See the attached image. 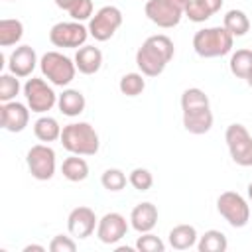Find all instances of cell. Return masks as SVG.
Instances as JSON below:
<instances>
[{
  "instance_id": "40",
  "label": "cell",
  "mask_w": 252,
  "mask_h": 252,
  "mask_svg": "<svg viewBox=\"0 0 252 252\" xmlns=\"http://www.w3.org/2000/svg\"><path fill=\"white\" fill-rule=\"evenodd\" d=\"M248 199H250V201H252V181H250V183H248Z\"/></svg>"
},
{
  "instance_id": "26",
  "label": "cell",
  "mask_w": 252,
  "mask_h": 252,
  "mask_svg": "<svg viewBox=\"0 0 252 252\" xmlns=\"http://www.w3.org/2000/svg\"><path fill=\"white\" fill-rule=\"evenodd\" d=\"M197 248H199V252H224L228 248V240H226L224 232L211 228L203 236H199Z\"/></svg>"
},
{
  "instance_id": "17",
  "label": "cell",
  "mask_w": 252,
  "mask_h": 252,
  "mask_svg": "<svg viewBox=\"0 0 252 252\" xmlns=\"http://www.w3.org/2000/svg\"><path fill=\"white\" fill-rule=\"evenodd\" d=\"M73 61H75L79 73L94 75L102 67V51L98 47H94V45H83V47L77 49Z\"/></svg>"
},
{
  "instance_id": "5",
  "label": "cell",
  "mask_w": 252,
  "mask_h": 252,
  "mask_svg": "<svg viewBox=\"0 0 252 252\" xmlns=\"http://www.w3.org/2000/svg\"><path fill=\"white\" fill-rule=\"evenodd\" d=\"M217 211L232 228H242L250 220V207L246 199L236 191L220 193L217 199Z\"/></svg>"
},
{
  "instance_id": "19",
  "label": "cell",
  "mask_w": 252,
  "mask_h": 252,
  "mask_svg": "<svg viewBox=\"0 0 252 252\" xmlns=\"http://www.w3.org/2000/svg\"><path fill=\"white\" fill-rule=\"evenodd\" d=\"M213 112L211 108H205V110H197V112H189V114H183V128L189 132V134H195V136H201V134H207L211 128H213Z\"/></svg>"
},
{
  "instance_id": "18",
  "label": "cell",
  "mask_w": 252,
  "mask_h": 252,
  "mask_svg": "<svg viewBox=\"0 0 252 252\" xmlns=\"http://www.w3.org/2000/svg\"><path fill=\"white\" fill-rule=\"evenodd\" d=\"M57 106H59V110L65 116L73 118V116H79L85 110L87 100H85V94L81 91H77V89H65L57 96Z\"/></svg>"
},
{
  "instance_id": "7",
  "label": "cell",
  "mask_w": 252,
  "mask_h": 252,
  "mask_svg": "<svg viewBox=\"0 0 252 252\" xmlns=\"http://www.w3.org/2000/svg\"><path fill=\"white\" fill-rule=\"evenodd\" d=\"M24 96L28 100V106L32 112H37V114H43L47 110H51L55 104H57V96L53 87L47 85L43 79H37V77H32L26 81L24 85Z\"/></svg>"
},
{
  "instance_id": "22",
  "label": "cell",
  "mask_w": 252,
  "mask_h": 252,
  "mask_svg": "<svg viewBox=\"0 0 252 252\" xmlns=\"http://www.w3.org/2000/svg\"><path fill=\"white\" fill-rule=\"evenodd\" d=\"M205 108H211V100H209V96H207V93L203 89L191 87V89L183 91V94H181V110H183V114L205 110Z\"/></svg>"
},
{
  "instance_id": "41",
  "label": "cell",
  "mask_w": 252,
  "mask_h": 252,
  "mask_svg": "<svg viewBox=\"0 0 252 252\" xmlns=\"http://www.w3.org/2000/svg\"><path fill=\"white\" fill-rule=\"evenodd\" d=\"M8 2H16V0H8Z\"/></svg>"
},
{
  "instance_id": "33",
  "label": "cell",
  "mask_w": 252,
  "mask_h": 252,
  "mask_svg": "<svg viewBox=\"0 0 252 252\" xmlns=\"http://www.w3.org/2000/svg\"><path fill=\"white\" fill-rule=\"evenodd\" d=\"M75 22H85L93 18V0H75L73 6L67 10Z\"/></svg>"
},
{
  "instance_id": "29",
  "label": "cell",
  "mask_w": 252,
  "mask_h": 252,
  "mask_svg": "<svg viewBox=\"0 0 252 252\" xmlns=\"http://www.w3.org/2000/svg\"><path fill=\"white\" fill-rule=\"evenodd\" d=\"M20 89H22L20 87V77H16L14 73H2L0 75V100L2 102L16 100Z\"/></svg>"
},
{
  "instance_id": "27",
  "label": "cell",
  "mask_w": 252,
  "mask_h": 252,
  "mask_svg": "<svg viewBox=\"0 0 252 252\" xmlns=\"http://www.w3.org/2000/svg\"><path fill=\"white\" fill-rule=\"evenodd\" d=\"M230 73L238 79H246L252 71V49H236L228 61Z\"/></svg>"
},
{
  "instance_id": "14",
  "label": "cell",
  "mask_w": 252,
  "mask_h": 252,
  "mask_svg": "<svg viewBox=\"0 0 252 252\" xmlns=\"http://www.w3.org/2000/svg\"><path fill=\"white\" fill-rule=\"evenodd\" d=\"M30 122V106L18 102V100H10V102H2L0 106V126L12 134L22 132Z\"/></svg>"
},
{
  "instance_id": "3",
  "label": "cell",
  "mask_w": 252,
  "mask_h": 252,
  "mask_svg": "<svg viewBox=\"0 0 252 252\" xmlns=\"http://www.w3.org/2000/svg\"><path fill=\"white\" fill-rule=\"evenodd\" d=\"M59 140L69 154L77 156H94L100 146L98 134L89 122H71L63 126Z\"/></svg>"
},
{
  "instance_id": "32",
  "label": "cell",
  "mask_w": 252,
  "mask_h": 252,
  "mask_svg": "<svg viewBox=\"0 0 252 252\" xmlns=\"http://www.w3.org/2000/svg\"><path fill=\"white\" fill-rule=\"evenodd\" d=\"M136 250H140V252H163L165 244L159 236H156L152 232H142V236H138V240H136Z\"/></svg>"
},
{
  "instance_id": "15",
  "label": "cell",
  "mask_w": 252,
  "mask_h": 252,
  "mask_svg": "<svg viewBox=\"0 0 252 252\" xmlns=\"http://www.w3.org/2000/svg\"><path fill=\"white\" fill-rule=\"evenodd\" d=\"M37 53L32 45H20L16 47L8 57V69L16 77H30L37 65Z\"/></svg>"
},
{
  "instance_id": "39",
  "label": "cell",
  "mask_w": 252,
  "mask_h": 252,
  "mask_svg": "<svg viewBox=\"0 0 252 252\" xmlns=\"http://www.w3.org/2000/svg\"><path fill=\"white\" fill-rule=\"evenodd\" d=\"M246 83H248V87H250V89H252V71H250V75H248V77H246Z\"/></svg>"
},
{
  "instance_id": "21",
  "label": "cell",
  "mask_w": 252,
  "mask_h": 252,
  "mask_svg": "<svg viewBox=\"0 0 252 252\" xmlns=\"http://www.w3.org/2000/svg\"><path fill=\"white\" fill-rule=\"evenodd\" d=\"M199 234L191 224H177L169 230V244L175 250H189L197 244Z\"/></svg>"
},
{
  "instance_id": "11",
  "label": "cell",
  "mask_w": 252,
  "mask_h": 252,
  "mask_svg": "<svg viewBox=\"0 0 252 252\" xmlns=\"http://www.w3.org/2000/svg\"><path fill=\"white\" fill-rule=\"evenodd\" d=\"M144 12L152 24L163 30L175 28L185 16V12L179 6H175L171 0H148L144 6Z\"/></svg>"
},
{
  "instance_id": "25",
  "label": "cell",
  "mask_w": 252,
  "mask_h": 252,
  "mask_svg": "<svg viewBox=\"0 0 252 252\" xmlns=\"http://www.w3.org/2000/svg\"><path fill=\"white\" fill-rule=\"evenodd\" d=\"M222 26L234 35V37H242L248 33L250 30V20L242 10H228L222 18Z\"/></svg>"
},
{
  "instance_id": "24",
  "label": "cell",
  "mask_w": 252,
  "mask_h": 252,
  "mask_svg": "<svg viewBox=\"0 0 252 252\" xmlns=\"http://www.w3.org/2000/svg\"><path fill=\"white\" fill-rule=\"evenodd\" d=\"M24 35V24L14 18H4L0 20V45L10 47L16 45Z\"/></svg>"
},
{
  "instance_id": "9",
  "label": "cell",
  "mask_w": 252,
  "mask_h": 252,
  "mask_svg": "<svg viewBox=\"0 0 252 252\" xmlns=\"http://www.w3.org/2000/svg\"><path fill=\"white\" fill-rule=\"evenodd\" d=\"M89 28H85L81 22H59L49 30V41L55 47L65 49H79L85 45L89 37Z\"/></svg>"
},
{
  "instance_id": "37",
  "label": "cell",
  "mask_w": 252,
  "mask_h": 252,
  "mask_svg": "<svg viewBox=\"0 0 252 252\" xmlns=\"http://www.w3.org/2000/svg\"><path fill=\"white\" fill-rule=\"evenodd\" d=\"M73 2H75V0H55V6L61 8V10H69V8L73 6Z\"/></svg>"
},
{
  "instance_id": "13",
  "label": "cell",
  "mask_w": 252,
  "mask_h": 252,
  "mask_svg": "<svg viewBox=\"0 0 252 252\" xmlns=\"http://www.w3.org/2000/svg\"><path fill=\"white\" fill-rule=\"evenodd\" d=\"M98 224V219L91 207H75L67 217L69 234L75 238H89Z\"/></svg>"
},
{
  "instance_id": "35",
  "label": "cell",
  "mask_w": 252,
  "mask_h": 252,
  "mask_svg": "<svg viewBox=\"0 0 252 252\" xmlns=\"http://www.w3.org/2000/svg\"><path fill=\"white\" fill-rule=\"evenodd\" d=\"M49 250H51V252H75V250H77V242H75L71 236L57 234V236L51 238Z\"/></svg>"
},
{
  "instance_id": "8",
  "label": "cell",
  "mask_w": 252,
  "mask_h": 252,
  "mask_svg": "<svg viewBox=\"0 0 252 252\" xmlns=\"http://www.w3.org/2000/svg\"><path fill=\"white\" fill-rule=\"evenodd\" d=\"M26 163H28L32 177H35L37 181H47L55 175V152L45 142L35 144L28 150Z\"/></svg>"
},
{
  "instance_id": "31",
  "label": "cell",
  "mask_w": 252,
  "mask_h": 252,
  "mask_svg": "<svg viewBox=\"0 0 252 252\" xmlns=\"http://www.w3.org/2000/svg\"><path fill=\"white\" fill-rule=\"evenodd\" d=\"M128 183H130L136 191H148V189H152V185H154V175H152V171L146 169V167H136V169L130 171Z\"/></svg>"
},
{
  "instance_id": "28",
  "label": "cell",
  "mask_w": 252,
  "mask_h": 252,
  "mask_svg": "<svg viewBox=\"0 0 252 252\" xmlns=\"http://www.w3.org/2000/svg\"><path fill=\"white\" fill-rule=\"evenodd\" d=\"M118 89L126 96H138V94H142L144 89H146L144 75L142 73H126V75H122V79L118 83Z\"/></svg>"
},
{
  "instance_id": "23",
  "label": "cell",
  "mask_w": 252,
  "mask_h": 252,
  "mask_svg": "<svg viewBox=\"0 0 252 252\" xmlns=\"http://www.w3.org/2000/svg\"><path fill=\"white\" fill-rule=\"evenodd\" d=\"M61 130L63 128L59 126V122L53 116H39L33 122V134H35V138L39 142H45V144L59 140L61 138Z\"/></svg>"
},
{
  "instance_id": "38",
  "label": "cell",
  "mask_w": 252,
  "mask_h": 252,
  "mask_svg": "<svg viewBox=\"0 0 252 252\" xmlns=\"http://www.w3.org/2000/svg\"><path fill=\"white\" fill-rule=\"evenodd\" d=\"M32 250H35V252H43L45 246H41V244H28V246L24 248V252H32Z\"/></svg>"
},
{
  "instance_id": "2",
  "label": "cell",
  "mask_w": 252,
  "mask_h": 252,
  "mask_svg": "<svg viewBox=\"0 0 252 252\" xmlns=\"http://www.w3.org/2000/svg\"><path fill=\"white\" fill-rule=\"evenodd\" d=\"M234 35L224 26L215 28H203L193 35V49L203 59L222 57L232 51Z\"/></svg>"
},
{
  "instance_id": "6",
  "label": "cell",
  "mask_w": 252,
  "mask_h": 252,
  "mask_svg": "<svg viewBox=\"0 0 252 252\" xmlns=\"http://www.w3.org/2000/svg\"><path fill=\"white\" fill-rule=\"evenodd\" d=\"M224 140L232 161L240 167H252V136L242 124L226 126Z\"/></svg>"
},
{
  "instance_id": "1",
  "label": "cell",
  "mask_w": 252,
  "mask_h": 252,
  "mask_svg": "<svg viewBox=\"0 0 252 252\" xmlns=\"http://www.w3.org/2000/svg\"><path fill=\"white\" fill-rule=\"evenodd\" d=\"M175 47L173 41L163 35H150L136 51V65L144 77H158L163 73L167 63L173 59Z\"/></svg>"
},
{
  "instance_id": "4",
  "label": "cell",
  "mask_w": 252,
  "mask_h": 252,
  "mask_svg": "<svg viewBox=\"0 0 252 252\" xmlns=\"http://www.w3.org/2000/svg\"><path fill=\"white\" fill-rule=\"evenodd\" d=\"M39 69L43 77L55 85V87H67L77 73V65L71 57L59 53V51H47L39 59Z\"/></svg>"
},
{
  "instance_id": "30",
  "label": "cell",
  "mask_w": 252,
  "mask_h": 252,
  "mask_svg": "<svg viewBox=\"0 0 252 252\" xmlns=\"http://www.w3.org/2000/svg\"><path fill=\"white\" fill-rule=\"evenodd\" d=\"M126 181H128V179H126L124 171L118 169V167H110V169H106V171L102 173V177H100L102 187H104L106 191H112V193L122 191V189L126 187Z\"/></svg>"
},
{
  "instance_id": "20",
  "label": "cell",
  "mask_w": 252,
  "mask_h": 252,
  "mask_svg": "<svg viewBox=\"0 0 252 252\" xmlns=\"http://www.w3.org/2000/svg\"><path fill=\"white\" fill-rule=\"evenodd\" d=\"M61 173L67 181H73V183H79V181H85L89 177V163L85 158L77 156V154H71L69 158L63 159L61 163Z\"/></svg>"
},
{
  "instance_id": "10",
  "label": "cell",
  "mask_w": 252,
  "mask_h": 252,
  "mask_svg": "<svg viewBox=\"0 0 252 252\" xmlns=\"http://www.w3.org/2000/svg\"><path fill=\"white\" fill-rule=\"evenodd\" d=\"M122 26V12L116 6H102L91 20H89V33L96 41L110 39L116 30Z\"/></svg>"
},
{
  "instance_id": "36",
  "label": "cell",
  "mask_w": 252,
  "mask_h": 252,
  "mask_svg": "<svg viewBox=\"0 0 252 252\" xmlns=\"http://www.w3.org/2000/svg\"><path fill=\"white\" fill-rule=\"evenodd\" d=\"M207 10H209V14L213 16V14H217L220 8H222V0H199Z\"/></svg>"
},
{
  "instance_id": "12",
  "label": "cell",
  "mask_w": 252,
  "mask_h": 252,
  "mask_svg": "<svg viewBox=\"0 0 252 252\" xmlns=\"http://www.w3.org/2000/svg\"><path fill=\"white\" fill-rule=\"evenodd\" d=\"M126 232H128V220L120 213H106L102 219H98L96 236L102 244H116L126 236Z\"/></svg>"
},
{
  "instance_id": "34",
  "label": "cell",
  "mask_w": 252,
  "mask_h": 252,
  "mask_svg": "<svg viewBox=\"0 0 252 252\" xmlns=\"http://www.w3.org/2000/svg\"><path fill=\"white\" fill-rule=\"evenodd\" d=\"M185 16H187L191 22H195V24L207 22V20L211 18L209 10H207L199 0H189V4H187V8H185Z\"/></svg>"
},
{
  "instance_id": "16",
  "label": "cell",
  "mask_w": 252,
  "mask_h": 252,
  "mask_svg": "<svg viewBox=\"0 0 252 252\" xmlns=\"http://www.w3.org/2000/svg\"><path fill=\"white\" fill-rule=\"evenodd\" d=\"M158 207L150 201H144V203H138L132 213H130V224L136 232H152L154 226L158 224Z\"/></svg>"
}]
</instances>
